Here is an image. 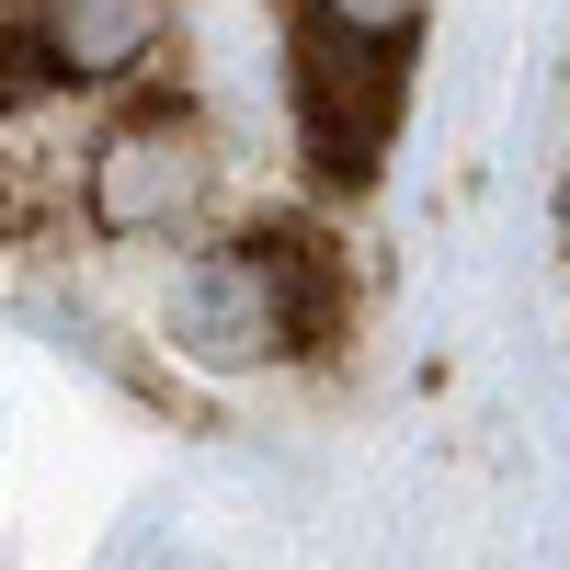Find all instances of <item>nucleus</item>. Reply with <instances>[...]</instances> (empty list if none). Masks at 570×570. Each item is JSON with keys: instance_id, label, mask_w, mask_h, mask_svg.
I'll return each mask as SVG.
<instances>
[{"instance_id": "obj_2", "label": "nucleus", "mask_w": 570, "mask_h": 570, "mask_svg": "<svg viewBox=\"0 0 570 570\" xmlns=\"http://www.w3.org/2000/svg\"><path fill=\"white\" fill-rule=\"evenodd\" d=\"M434 0H297V126L331 183H365L411 104V46Z\"/></svg>"}, {"instance_id": "obj_3", "label": "nucleus", "mask_w": 570, "mask_h": 570, "mask_svg": "<svg viewBox=\"0 0 570 570\" xmlns=\"http://www.w3.org/2000/svg\"><path fill=\"white\" fill-rule=\"evenodd\" d=\"M217 195V137L183 115V104H137L91 137L80 160V217L91 240H183Z\"/></svg>"}, {"instance_id": "obj_4", "label": "nucleus", "mask_w": 570, "mask_h": 570, "mask_svg": "<svg viewBox=\"0 0 570 570\" xmlns=\"http://www.w3.org/2000/svg\"><path fill=\"white\" fill-rule=\"evenodd\" d=\"M171 46V0H0L12 91H115Z\"/></svg>"}, {"instance_id": "obj_1", "label": "nucleus", "mask_w": 570, "mask_h": 570, "mask_svg": "<svg viewBox=\"0 0 570 570\" xmlns=\"http://www.w3.org/2000/svg\"><path fill=\"white\" fill-rule=\"evenodd\" d=\"M331 320H343V285H331L308 228H240V240H206L183 252L160 285V331L183 365H217V376H252L285 354H320Z\"/></svg>"}]
</instances>
